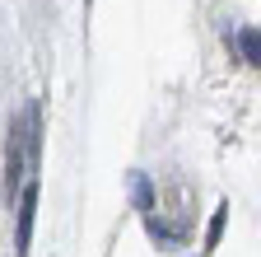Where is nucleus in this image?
Wrapping results in <instances>:
<instances>
[{
    "mask_svg": "<svg viewBox=\"0 0 261 257\" xmlns=\"http://www.w3.org/2000/svg\"><path fill=\"white\" fill-rule=\"evenodd\" d=\"M238 47L247 52V61H252V66H261V38H252V33H238Z\"/></svg>",
    "mask_w": 261,
    "mask_h": 257,
    "instance_id": "f03ea898",
    "label": "nucleus"
},
{
    "mask_svg": "<svg viewBox=\"0 0 261 257\" xmlns=\"http://www.w3.org/2000/svg\"><path fill=\"white\" fill-rule=\"evenodd\" d=\"M28 224H33V192L23 197V211H19V248H28Z\"/></svg>",
    "mask_w": 261,
    "mask_h": 257,
    "instance_id": "f257e3e1",
    "label": "nucleus"
}]
</instances>
